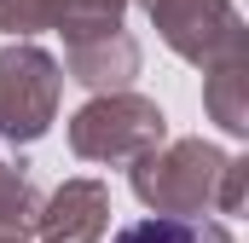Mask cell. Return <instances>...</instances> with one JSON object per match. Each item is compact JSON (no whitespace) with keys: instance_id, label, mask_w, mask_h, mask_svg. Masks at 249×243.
<instances>
[{"instance_id":"1","label":"cell","mask_w":249,"mask_h":243,"mask_svg":"<svg viewBox=\"0 0 249 243\" xmlns=\"http://www.w3.org/2000/svg\"><path fill=\"white\" fill-rule=\"evenodd\" d=\"M133 191L157 214H203L209 197L220 203V214H238V203H244V162L220 156L203 139H180L162 156L145 151L133 162Z\"/></svg>"},{"instance_id":"2","label":"cell","mask_w":249,"mask_h":243,"mask_svg":"<svg viewBox=\"0 0 249 243\" xmlns=\"http://www.w3.org/2000/svg\"><path fill=\"white\" fill-rule=\"evenodd\" d=\"M162 139H168L162 110L151 99H139V93H122V87L105 93V99H93L87 110H75V122H70V145L87 162H139Z\"/></svg>"},{"instance_id":"3","label":"cell","mask_w":249,"mask_h":243,"mask_svg":"<svg viewBox=\"0 0 249 243\" xmlns=\"http://www.w3.org/2000/svg\"><path fill=\"white\" fill-rule=\"evenodd\" d=\"M58 58H47L41 47H6L0 52V139L12 145L41 139L58 116Z\"/></svg>"},{"instance_id":"4","label":"cell","mask_w":249,"mask_h":243,"mask_svg":"<svg viewBox=\"0 0 249 243\" xmlns=\"http://www.w3.org/2000/svg\"><path fill=\"white\" fill-rule=\"evenodd\" d=\"M151 23L162 29V41L191 64H209L226 58L244 47V29H238V12L232 0H145Z\"/></svg>"},{"instance_id":"5","label":"cell","mask_w":249,"mask_h":243,"mask_svg":"<svg viewBox=\"0 0 249 243\" xmlns=\"http://www.w3.org/2000/svg\"><path fill=\"white\" fill-rule=\"evenodd\" d=\"M64 69L81 81V87H99V93H116L139 75V47L122 23H105V29H87V35H70L64 41Z\"/></svg>"},{"instance_id":"6","label":"cell","mask_w":249,"mask_h":243,"mask_svg":"<svg viewBox=\"0 0 249 243\" xmlns=\"http://www.w3.org/2000/svg\"><path fill=\"white\" fill-rule=\"evenodd\" d=\"M105 214H110V191L99 180H64L53 203L35 214V226H41V243H99Z\"/></svg>"},{"instance_id":"7","label":"cell","mask_w":249,"mask_h":243,"mask_svg":"<svg viewBox=\"0 0 249 243\" xmlns=\"http://www.w3.org/2000/svg\"><path fill=\"white\" fill-rule=\"evenodd\" d=\"M110 243H238V238L220 220H203V214H157V220L122 226Z\"/></svg>"},{"instance_id":"8","label":"cell","mask_w":249,"mask_h":243,"mask_svg":"<svg viewBox=\"0 0 249 243\" xmlns=\"http://www.w3.org/2000/svg\"><path fill=\"white\" fill-rule=\"evenodd\" d=\"M209 110H214V122H220L226 133H244L249 127L244 122L249 116L244 110V47L209 64Z\"/></svg>"},{"instance_id":"9","label":"cell","mask_w":249,"mask_h":243,"mask_svg":"<svg viewBox=\"0 0 249 243\" xmlns=\"http://www.w3.org/2000/svg\"><path fill=\"white\" fill-rule=\"evenodd\" d=\"M122 6L127 0H41V17H47V29H58L64 41H70V35L122 23Z\"/></svg>"},{"instance_id":"10","label":"cell","mask_w":249,"mask_h":243,"mask_svg":"<svg viewBox=\"0 0 249 243\" xmlns=\"http://www.w3.org/2000/svg\"><path fill=\"white\" fill-rule=\"evenodd\" d=\"M29 220H35L29 174H23V162H6V156H0V226H6V232H23Z\"/></svg>"},{"instance_id":"11","label":"cell","mask_w":249,"mask_h":243,"mask_svg":"<svg viewBox=\"0 0 249 243\" xmlns=\"http://www.w3.org/2000/svg\"><path fill=\"white\" fill-rule=\"evenodd\" d=\"M35 29H47L41 0H0V35H35Z\"/></svg>"},{"instance_id":"12","label":"cell","mask_w":249,"mask_h":243,"mask_svg":"<svg viewBox=\"0 0 249 243\" xmlns=\"http://www.w3.org/2000/svg\"><path fill=\"white\" fill-rule=\"evenodd\" d=\"M0 243H23V232H6V226H0Z\"/></svg>"}]
</instances>
